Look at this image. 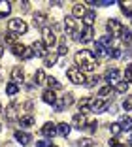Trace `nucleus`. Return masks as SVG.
<instances>
[{"label": "nucleus", "instance_id": "4468645a", "mask_svg": "<svg viewBox=\"0 0 132 147\" xmlns=\"http://www.w3.org/2000/svg\"><path fill=\"white\" fill-rule=\"evenodd\" d=\"M42 98H43V102H45V104H51V106H55V104H57V94H55V91H51V89L43 91Z\"/></svg>", "mask_w": 132, "mask_h": 147}, {"label": "nucleus", "instance_id": "ddd939ff", "mask_svg": "<svg viewBox=\"0 0 132 147\" xmlns=\"http://www.w3.org/2000/svg\"><path fill=\"white\" fill-rule=\"evenodd\" d=\"M106 109H108V102H104L102 98H94L93 100V108H91V111L100 113V111H106Z\"/></svg>", "mask_w": 132, "mask_h": 147}, {"label": "nucleus", "instance_id": "c756f323", "mask_svg": "<svg viewBox=\"0 0 132 147\" xmlns=\"http://www.w3.org/2000/svg\"><path fill=\"white\" fill-rule=\"evenodd\" d=\"M94 145V142L91 138H81V140H77V147H93Z\"/></svg>", "mask_w": 132, "mask_h": 147}, {"label": "nucleus", "instance_id": "6e6552de", "mask_svg": "<svg viewBox=\"0 0 132 147\" xmlns=\"http://www.w3.org/2000/svg\"><path fill=\"white\" fill-rule=\"evenodd\" d=\"M45 138H53V136L57 134V125L55 123H45V125L42 126V130H40Z\"/></svg>", "mask_w": 132, "mask_h": 147}, {"label": "nucleus", "instance_id": "a211bd4d", "mask_svg": "<svg viewBox=\"0 0 132 147\" xmlns=\"http://www.w3.org/2000/svg\"><path fill=\"white\" fill-rule=\"evenodd\" d=\"M45 21H47L45 13H34V26H38V28H45Z\"/></svg>", "mask_w": 132, "mask_h": 147}, {"label": "nucleus", "instance_id": "37998d69", "mask_svg": "<svg viewBox=\"0 0 132 147\" xmlns=\"http://www.w3.org/2000/svg\"><path fill=\"white\" fill-rule=\"evenodd\" d=\"M36 147H51V142L49 140H40V142H36Z\"/></svg>", "mask_w": 132, "mask_h": 147}, {"label": "nucleus", "instance_id": "39448f33", "mask_svg": "<svg viewBox=\"0 0 132 147\" xmlns=\"http://www.w3.org/2000/svg\"><path fill=\"white\" fill-rule=\"evenodd\" d=\"M42 36H43V40L42 42L45 43V47H51L53 43L57 42V38H55V32L49 28V26H45V28H42Z\"/></svg>", "mask_w": 132, "mask_h": 147}, {"label": "nucleus", "instance_id": "09e8293b", "mask_svg": "<svg viewBox=\"0 0 132 147\" xmlns=\"http://www.w3.org/2000/svg\"><path fill=\"white\" fill-rule=\"evenodd\" d=\"M128 145H130V147H132V138H130V140H128Z\"/></svg>", "mask_w": 132, "mask_h": 147}, {"label": "nucleus", "instance_id": "b1692460", "mask_svg": "<svg viewBox=\"0 0 132 147\" xmlns=\"http://www.w3.org/2000/svg\"><path fill=\"white\" fill-rule=\"evenodd\" d=\"M85 11H87V9H85V6H83V4H76V6H74V9H72V13H74L72 17L74 19L83 17V15H85Z\"/></svg>", "mask_w": 132, "mask_h": 147}, {"label": "nucleus", "instance_id": "a878e982", "mask_svg": "<svg viewBox=\"0 0 132 147\" xmlns=\"http://www.w3.org/2000/svg\"><path fill=\"white\" fill-rule=\"evenodd\" d=\"M119 126H121V130H132V119L130 117H121V121H119Z\"/></svg>", "mask_w": 132, "mask_h": 147}, {"label": "nucleus", "instance_id": "e433bc0d", "mask_svg": "<svg viewBox=\"0 0 132 147\" xmlns=\"http://www.w3.org/2000/svg\"><path fill=\"white\" fill-rule=\"evenodd\" d=\"M57 53H59V55H66V53H68V45H66V42H64V40L59 43V51H57Z\"/></svg>", "mask_w": 132, "mask_h": 147}, {"label": "nucleus", "instance_id": "412c9836", "mask_svg": "<svg viewBox=\"0 0 132 147\" xmlns=\"http://www.w3.org/2000/svg\"><path fill=\"white\" fill-rule=\"evenodd\" d=\"M98 42H100V45H102L104 49H108V51H110L111 45H113V36H111V34H106V36H102V38L98 40Z\"/></svg>", "mask_w": 132, "mask_h": 147}, {"label": "nucleus", "instance_id": "5701e85b", "mask_svg": "<svg viewBox=\"0 0 132 147\" xmlns=\"http://www.w3.org/2000/svg\"><path fill=\"white\" fill-rule=\"evenodd\" d=\"M94 19H96V13H94L93 9L85 11V15H83V23H85V26H93L94 25Z\"/></svg>", "mask_w": 132, "mask_h": 147}, {"label": "nucleus", "instance_id": "c85d7f7f", "mask_svg": "<svg viewBox=\"0 0 132 147\" xmlns=\"http://www.w3.org/2000/svg\"><path fill=\"white\" fill-rule=\"evenodd\" d=\"M19 92V85H15V83H8V85H6V94H9V96H15Z\"/></svg>", "mask_w": 132, "mask_h": 147}, {"label": "nucleus", "instance_id": "9d476101", "mask_svg": "<svg viewBox=\"0 0 132 147\" xmlns=\"http://www.w3.org/2000/svg\"><path fill=\"white\" fill-rule=\"evenodd\" d=\"M12 79H13V83H15V85H19V83L25 81V72H23L21 66H15V68L12 70Z\"/></svg>", "mask_w": 132, "mask_h": 147}, {"label": "nucleus", "instance_id": "4be33fe9", "mask_svg": "<svg viewBox=\"0 0 132 147\" xmlns=\"http://www.w3.org/2000/svg\"><path fill=\"white\" fill-rule=\"evenodd\" d=\"M12 13V4L9 2H0V19H6Z\"/></svg>", "mask_w": 132, "mask_h": 147}, {"label": "nucleus", "instance_id": "473e14b6", "mask_svg": "<svg viewBox=\"0 0 132 147\" xmlns=\"http://www.w3.org/2000/svg\"><path fill=\"white\" fill-rule=\"evenodd\" d=\"M47 85H49V89H51V91H55V89H60V87H62L55 78H47Z\"/></svg>", "mask_w": 132, "mask_h": 147}, {"label": "nucleus", "instance_id": "de8ad7c7", "mask_svg": "<svg viewBox=\"0 0 132 147\" xmlns=\"http://www.w3.org/2000/svg\"><path fill=\"white\" fill-rule=\"evenodd\" d=\"M4 55V47H2V45H0V57Z\"/></svg>", "mask_w": 132, "mask_h": 147}, {"label": "nucleus", "instance_id": "2eb2a0df", "mask_svg": "<svg viewBox=\"0 0 132 147\" xmlns=\"http://www.w3.org/2000/svg\"><path fill=\"white\" fill-rule=\"evenodd\" d=\"M15 140H17L21 145H28V143L32 142V136L26 134V132H21V130H17V132H15Z\"/></svg>", "mask_w": 132, "mask_h": 147}, {"label": "nucleus", "instance_id": "4c0bfd02", "mask_svg": "<svg viewBox=\"0 0 132 147\" xmlns=\"http://www.w3.org/2000/svg\"><path fill=\"white\" fill-rule=\"evenodd\" d=\"M123 108L127 109V111H132V96H127L123 102Z\"/></svg>", "mask_w": 132, "mask_h": 147}, {"label": "nucleus", "instance_id": "423d86ee", "mask_svg": "<svg viewBox=\"0 0 132 147\" xmlns=\"http://www.w3.org/2000/svg\"><path fill=\"white\" fill-rule=\"evenodd\" d=\"M123 28L125 26L121 25V21H117V19H110V21H108V30L111 32V36H121Z\"/></svg>", "mask_w": 132, "mask_h": 147}, {"label": "nucleus", "instance_id": "393cba45", "mask_svg": "<svg viewBox=\"0 0 132 147\" xmlns=\"http://www.w3.org/2000/svg\"><path fill=\"white\" fill-rule=\"evenodd\" d=\"M36 123V119L32 115H23V117H19V125L21 126H32Z\"/></svg>", "mask_w": 132, "mask_h": 147}, {"label": "nucleus", "instance_id": "7c9ffc66", "mask_svg": "<svg viewBox=\"0 0 132 147\" xmlns=\"http://www.w3.org/2000/svg\"><path fill=\"white\" fill-rule=\"evenodd\" d=\"M110 92H113V87H110V85H106V87H102L100 91H98V98H104V96H108Z\"/></svg>", "mask_w": 132, "mask_h": 147}, {"label": "nucleus", "instance_id": "8fccbe9b", "mask_svg": "<svg viewBox=\"0 0 132 147\" xmlns=\"http://www.w3.org/2000/svg\"><path fill=\"white\" fill-rule=\"evenodd\" d=\"M0 130H2V125H0Z\"/></svg>", "mask_w": 132, "mask_h": 147}, {"label": "nucleus", "instance_id": "ea45409f", "mask_svg": "<svg viewBox=\"0 0 132 147\" xmlns=\"http://www.w3.org/2000/svg\"><path fill=\"white\" fill-rule=\"evenodd\" d=\"M110 57H113V59H119V57H121V49H119V47H111V49H110Z\"/></svg>", "mask_w": 132, "mask_h": 147}, {"label": "nucleus", "instance_id": "f03ea898", "mask_svg": "<svg viewBox=\"0 0 132 147\" xmlns=\"http://www.w3.org/2000/svg\"><path fill=\"white\" fill-rule=\"evenodd\" d=\"M8 28H9V32H13V34H25V32L28 30V25H26L23 19L13 17V19L8 21Z\"/></svg>", "mask_w": 132, "mask_h": 147}, {"label": "nucleus", "instance_id": "a18cd8bd", "mask_svg": "<svg viewBox=\"0 0 132 147\" xmlns=\"http://www.w3.org/2000/svg\"><path fill=\"white\" fill-rule=\"evenodd\" d=\"M98 79H100V78H98V76H94V78H91V79H89V81H87V83H85V85H87V87H94V83H96V81H98Z\"/></svg>", "mask_w": 132, "mask_h": 147}, {"label": "nucleus", "instance_id": "6ab92c4d", "mask_svg": "<svg viewBox=\"0 0 132 147\" xmlns=\"http://www.w3.org/2000/svg\"><path fill=\"white\" fill-rule=\"evenodd\" d=\"M6 119L8 121H15L17 119V104H12L6 108Z\"/></svg>", "mask_w": 132, "mask_h": 147}, {"label": "nucleus", "instance_id": "f257e3e1", "mask_svg": "<svg viewBox=\"0 0 132 147\" xmlns=\"http://www.w3.org/2000/svg\"><path fill=\"white\" fill-rule=\"evenodd\" d=\"M76 64L79 66L81 72L85 74V72H93V70L96 68L98 61H96V57H94L93 51H89V49H81V51L76 53Z\"/></svg>", "mask_w": 132, "mask_h": 147}, {"label": "nucleus", "instance_id": "a19ab883", "mask_svg": "<svg viewBox=\"0 0 132 147\" xmlns=\"http://www.w3.org/2000/svg\"><path fill=\"white\" fill-rule=\"evenodd\" d=\"M110 130H111V134H119V132H121L119 123H111V125H110Z\"/></svg>", "mask_w": 132, "mask_h": 147}, {"label": "nucleus", "instance_id": "1a4fd4ad", "mask_svg": "<svg viewBox=\"0 0 132 147\" xmlns=\"http://www.w3.org/2000/svg\"><path fill=\"white\" fill-rule=\"evenodd\" d=\"M30 47H32V51H34V57H45L47 55V47H45L43 42H34Z\"/></svg>", "mask_w": 132, "mask_h": 147}, {"label": "nucleus", "instance_id": "aec40b11", "mask_svg": "<svg viewBox=\"0 0 132 147\" xmlns=\"http://www.w3.org/2000/svg\"><path fill=\"white\" fill-rule=\"evenodd\" d=\"M93 36H94L93 26H85V30L81 32V42H83V43H89L91 40H93Z\"/></svg>", "mask_w": 132, "mask_h": 147}, {"label": "nucleus", "instance_id": "20e7f679", "mask_svg": "<svg viewBox=\"0 0 132 147\" xmlns=\"http://www.w3.org/2000/svg\"><path fill=\"white\" fill-rule=\"evenodd\" d=\"M104 79L108 81V85H117V83L121 81V72L117 68H110L106 74H104Z\"/></svg>", "mask_w": 132, "mask_h": 147}, {"label": "nucleus", "instance_id": "f8f14e48", "mask_svg": "<svg viewBox=\"0 0 132 147\" xmlns=\"http://www.w3.org/2000/svg\"><path fill=\"white\" fill-rule=\"evenodd\" d=\"M72 126L74 128H85L87 126V121H85V115H83V113H76V115H74V119H72Z\"/></svg>", "mask_w": 132, "mask_h": 147}, {"label": "nucleus", "instance_id": "49530a36", "mask_svg": "<svg viewBox=\"0 0 132 147\" xmlns=\"http://www.w3.org/2000/svg\"><path fill=\"white\" fill-rule=\"evenodd\" d=\"M4 40L6 42H15V34H13V32H8V36H4Z\"/></svg>", "mask_w": 132, "mask_h": 147}, {"label": "nucleus", "instance_id": "58836bf2", "mask_svg": "<svg viewBox=\"0 0 132 147\" xmlns=\"http://www.w3.org/2000/svg\"><path fill=\"white\" fill-rule=\"evenodd\" d=\"M32 57H34V51H32V47H26L25 55H23V61H30Z\"/></svg>", "mask_w": 132, "mask_h": 147}, {"label": "nucleus", "instance_id": "79ce46f5", "mask_svg": "<svg viewBox=\"0 0 132 147\" xmlns=\"http://www.w3.org/2000/svg\"><path fill=\"white\" fill-rule=\"evenodd\" d=\"M110 147H125V143H121L117 138H111L110 140Z\"/></svg>", "mask_w": 132, "mask_h": 147}, {"label": "nucleus", "instance_id": "bb28decb", "mask_svg": "<svg viewBox=\"0 0 132 147\" xmlns=\"http://www.w3.org/2000/svg\"><path fill=\"white\" fill-rule=\"evenodd\" d=\"M12 51H13V55H15V57H21V59H23V55H25L26 47H25V45H23V43H13Z\"/></svg>", "mask_w": 132, "mask_h": 147}, {"label": "nucleus", "instance_id": "c03bdc74", "mask_svg": "<svg viewBox=\"0 0 132 147\" xmlns=\"http://www.w3.org/2000/svg\"><path fill=\"white\" fill-rule=\"evenodd\" d=\"M96 126H98V123H96V121H91V123H89V125H87V126H85V128H87V130H89V132H96Z\"/></svg>", "mask_w": 132, "mask_h": 147}, {"label": "nucleus", "instance_id": "72a5a7b5", "mask_svg": "<svg viewBox=\"0 0 132 147\" xmlns=\"http://www.w3.org/2000/svg\"><path fill=\"white\" fill-rule=\"evenodd\" d=\"M113 91H117V92H127V91H128V83H127V81H119L117 85H115Z\"/></svg>", "mask_w": 132, "mask_h": 147}, {"label": "nucleus", "instance_id": "c9c22d12", "mask_svg": "<svg viewBox=\"0 0 132 147\" xmlns=\"http://www.w3.org/2000/svg\"><path fill=\"white\" fill-rule=\"evenodd\" d=\"M123 81H127V83L132 81V64L127 66V70H125V79H123Z\"/></svg>", "mask_w": 132, "mask_h": 147}, {"label": "nucleus", "instance_id": "2f4dec72", "mask_svg": "<svg viewBox=\"0 0 132 147\" xmlns=\"http://www.w3.org/2000/svg\"><path fill=\"white\" fill-rule=\"evenodd\" d=\"M121 38H123V42L130 43V42H132V30H128V28H123V32H121Z\"/></svg>", "mask_w": 132, "mask_h": 147}, {"label": "nucleus", "instance_id": "7ed1b4c3", "mask_svg": "<svg viewBox=\"0 0 132 147\" xmlns=\"http://www.w3.org/2000/svg\"><path fill=\"white\" fill-rule=\"evenodd\" d=\"M66 76H68V79H70L72 83H76V85H83V83L87 81L85 74L81 72L77 66H72V68H68V70H66Z\"/></svg>", "mask_w": 132, "mask_h": 147}, {"label": "nucleus", "instance_id": "9b49d317", "mask_svg": "<svg viewBox=\"0 0 132 147\" xmlns=\"http://www.w3.org/2000/svg\"><path fill=\"white\" fill-rule=\"evenodd\" d=\"M64 30L68 34H76L77 32V21L74 17H66L64 19Z\"/></svg>", "mask_w": 132, "mask_h": 147}, {"label": "nucleus", "instance_id": "cd10ccee", "mask_svg": "<svg viewBox=\"0 0 132 147\" xmlns=\"http://www.w3.org/2000/svg\"><path fill=\"white\" fill-rule=\"evenodd\" d=\"M45 81H47V78H45V74H43V70H38L34 74V85H42Z\"/></svg>", "mask_w": 132, "mask_h": 147}, {"label": "nucleus", "instance_id": "f704fd0d", "mask_svg": "<svg viewBox=\"0 0 132 147\" xmlns=\"http://www.w3.org/2000/svg\"><path fill=\"white\" fill-rule=\"evenodd\" d=\"M104 53H106V49L100 45V42H96V43H94V57H102Z\"/></svg>", "mask_w": 132, "mask_h": 147}, {"label": "nucleus", "instance_id": "dca6fc26", "mask_svg": "<svg viewBox=\"0 0 132 147\" xmlns=\"http://www.w3.org/2000/svg\"><path fill=\"white\" fill-rule=\"evenodd\" d=\"M70 130H72V125H68V123H59L57 125V134L62 136V138H66L70 134Z\"/></svg>", "mask_w": 132, "mask_h": 147}, {"label": "nucleus", "instance_id": "0eeeda50", "mask_svg": "<svg viewBox=\"0 0 132 147\" xmlns=\"http://www.w3.org/2000/svg\"><path fill=\"white\" fill-rule=\"evenodd\" d=\"M93 100H94V98H91V96H87V98H81L79 104H77L79 113H83V115H85L87 111H91V108H93Z\"/></svg>", "mask_w": 132, "mask_h": 147}, {"label": "nucleus", "instance_id": "3c124183", "mask_svg": "<svg viewBox=\"0 0 132 147\" xmlns=\"http://www.w3.org/2000/svg\"><path fill=\"white\" fill-rule=\"evenodd\" d=\"M51 147H57V145H51Z\"/></svg>", "mask_w": 132, "mask_h": 147}, {"label": "nucleus", "instance_id": "f3484780", "mask_svg": "<svg viewBox=\"0 0 132 147\" xmlns=\"http://www.w3.org/2000/svg\"><path fill=\"white\" fill-rule=\"evenodd\" d=\"M57 61H59V53L51 51V53H47V55L43 57V66H53Z\"/></svg>", "mask_w": 132, "mask_h": 147}]
</instances>
